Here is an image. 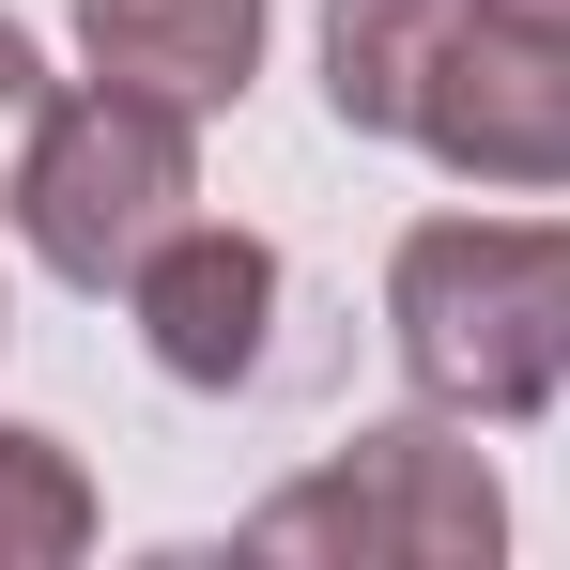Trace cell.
<instances>
[{"instance_id": "cell-8", "label": "cell", "mask_w": 570, "mask_h": 570, "mask_svg": "<svg viewBox=\"0 0 570 570\" xmlns=\"http://www.w3.org/2000/svg\"><path fill=\"white\" fill-rule=\"evenodd\" d=\"M94 463L62 448V432H31V416H0V570H62L94 556Z\"/></svg>"}, {"instance_id": "cell-7", "label": "cell", "mask_w": 570, "mask_h": 570, "mask_svg": "<svg viewBox=\"0 0 570 570\" xmlns=\"http://www.w3.org/2000/svg\"><path fill=\"white\" fill-rule=\"evenodd\" d=\"M448 16L463 0H324V108H340V139H401L416 124V78L448 47Z\"/></svg>"}, {"instance_id": "cell-5", "label": "cell", "mask_w": 570, "mask_h": 570, "mask_svg": "<svg viewBox=\"0 0 570 570\" xmlns=\"http://www.w3.org/2000/svg\"><path fill=\"white\" fill-rule=\"evenodd\" d=\"M124 308H139V355L170 385L232 401V385H263V355H278V247L232 232V216H186V232L124 278Z\"/></svg>"}, {"instance_id": "cell-3", "label": "cell", "mask_w": 570, "mask_h": 570, "mask_svg": "<svg viewBox=\"0 0 570 570\" xmlns=\"http://www.w3.org/2000/svg\"><path fill=\"white\" fill-rule=\"evenodd\" d=\"M247 556H308V570H493L509 556V478L478 448V416H371L355 448H324L308 478H278L247 524Z\"/></svg>"}, {"instance_id": "cell-2", "label": "cell", "mask_w": 570, "mask_h": 570, "mask_svg": "<svg viewBox=\"0 0 570 570\" xmlns=\"http://www.w3.org/2000/svg\"><path fill=\"white\" fill-rule=\"evenodd\" d=\"M0 216H16V247L62 293H124L200 216V124L155 108V94H124V78H62V94L16 124Z\"/></svg>"}, {"instance_id": "cell-6", "label": "cell", "mask_w": 570, "mask_h": 570, "mask_svg": "<svg viewBox=\"0 0 570 570\" xmlns=\"http://www.w3.org/2000/svg\"><path fill=\"white\" fill-rule=\"evenodd\" d=\"M263 31H278V0H78V62L155 94V108H186V124L247 108Z\"/></svg>"}, {"instance_id": "cell-9", "label": "cell", "mask_w": 570, "mask_h": 570, "mask_svg": "<svg viewBox=\"0 0 570 570\" xmlns=\"http://www.w3.org/2000/svg\"><path fill=\"white\" fill-rule=\"evenodd\" d=\"M47 94H62V78H47V47H31V31L0 16V139H16V124H31Z\"/></svg>"}, {"instance_id": "cell-1", "label": "cell", "mask_w": 570, "mask_h": 570, "mask_svg": "<svg viewBox=\"0 0 570 570\" xmlns=\"http://www.w3.org/2000/svg\"><path fill=\"white\" fill-rule=\"evenodd\" d=\"M385 355L432 416L524 432L570 401V216H416L385 247Z\"/></svg>"}, {"instance_id": "cell-11", "label": "cell", "mask_w": 570, "mask_h": 570, "mask_svg": "<svg viewBox=\"0 0 570 570\" xmlns=\"http://www.w3.org/2000/svg\"><path fill=\"white\" fill-rule=\"evenodd\" d=\"M0 340H16V293H0Z\"/></svg>"}, {"instance_id": "cell-10", "label": "cell", "mask_w": 570, "mask_h": 570, "mask_svg": "<svg viewBox=\"0 0 570 570\" xmlns=\"http://www.w3.org/2000/svg\"><path fill=\"white\" fill-rule=\"evenodd\" d=\"M478 16H509V31H556V47H570V0H478Z\"/></svg>"}, {"instance_id": "cell-4", "label": "cell", "mask_w": 570, "mask_h": 570, "mask_svg": "<svg viewBox=\"0 0 570 570\" xmlns=\"http://www.w3.org/2000/svg\"><path fill=\"white\" fill-rule=\"evenodd\" d=\"M448 186H493V200H556L570 186V47L556 31H509V16H448L432 78H416V124H401Z\"/></svg>"}]
</instances>
